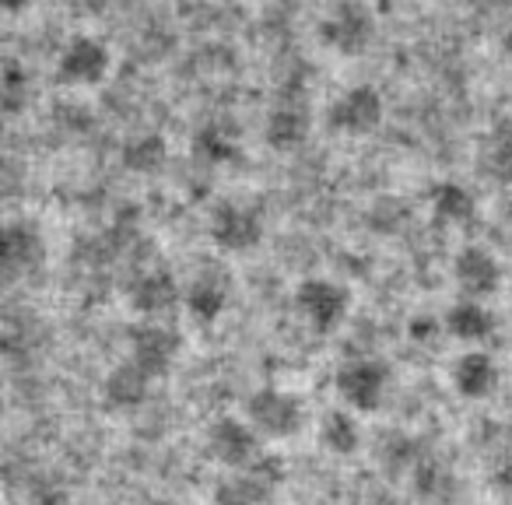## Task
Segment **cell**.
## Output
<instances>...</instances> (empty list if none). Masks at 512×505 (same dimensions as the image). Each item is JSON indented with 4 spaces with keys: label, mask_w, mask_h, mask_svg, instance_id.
I'll use <instances>...</instances> for the list:
<instances>
[{
    "label": "cell",
    "mask_w": 512,
    "mask_h": 505,
    "mask_svg": "<svg viewBox=\"0 0 512 505\" xmlns=\"http://www.w3.org/2000/svg\"><path fill=\"white\" fill-rule=\"evenodd\" d=\"M0 4H4V11H8V15H22V11L32 8V0H0Z\"/></svg>",
    "instance_id": "29"
},
{
    "label": "cell",
    "mask_w": 512,
    "mask_h": 505,
    "mask_svg": "<svg viewBox=\"0 0 512 505\" xmlns=\"http://www.w3.org/2000/svg\"><path fill=\"white\" fill-rule=\"evenodd\" d=\"M407 337H411L414 344H435L439 341V323H435L432 316H414V320L407 323Z\"/></svg>",
    "instance_id": "27"
},
{
    "label": "cell",
    "mask_w": 512,
    "mask_h": 505,
    "mask_svg": "<svg viewBox=\"0 0 512 505\" xmlns=\"http://www.w3.org/2000/svg\"><path fill=\"white\" fill-rule=\"evenodd\" d=\"M484 169L495 183H512V123L502 120L491 127L484 141Z\"/></svg>",
    "instance_id": "23"
},
{
    "label": "cell",
    "mask_w": 512,
    "mask_h": 505,
    "mask_svg": "<svg viewBox=\"0 0 512 505\" xmlns=\"http://www.w3.org/2000/svg\"><path fill=\"white\" fill-rule=\"evenodd\" d=\"M151 383H155V379H151L141 365H134L127 358V362L116 365L106 376V383H102V404H106L109 411H123V414L137 411V407L148 400Z\"/></svg>",
    "instance_id": "16"
},
{
    "label": "cell",
    "mask_w": 512,
    "mask_h": 505,
    "mask_svg": "<svg viewBox=\"0 0 512 505\" xmlns=\"http://www.w3.org/2000/svg\"><path fill=\"white\" fill-rule=\"evenodd\" d=\"M386 390H390V369L379 358H355V362H344L337 372V393L351 411H379Z\"/></svg>",
    "instance_id": "5"
},
{
    "label": "cell",
    "mask_w": 512,
    "mask_h": 505,
    "mask_svg": "<svg viewBox=\"0 0 512 505\" xmlns=\"http://www.w3.org/2000/svg\"><path fill=\"white\" fill-rule=\"evenodd\" d=\"M456 477L446 463L432 460V456H421V463L414 467V491L421 498H446L453 491Z\"/></svg>",
    "instance_id": "24"
},
{
    "label": "cell",
    "mask_w": 512,
    "mask_h": 505,
    "mask_svg": "<svg viewBox=\"0 0 512 505\" xmlns=\"http://www.w3.org/2000/svg\"><path fill=\"white\" fill-rule=\"evenodd\" d=\"M120 162L127 172L134 176H155V172L165 169L169 162V144L158 130H148V134H134L123 141L120 148Z\"/></svg>",
    "instance_id": "21"
},
{
    "label": "cell",
    "mask_w": 512,
    "mask_h": 505,
    "mask_svg": "<svg viewBox=\"0 0 512 505\" xmlns=\"http://www.w3.org/2000/svg\"><path fill=\"white\" fill-rule=\"evenodd\" d=\"M446 330L463 344H484L495 337L498 320L481 299H460L449 306L446 313Z\"/></svg>",
    "instance_id": "18"
},
{
    "label": "cell",
    "mask_w": 512,
    "mask_h": 505,
    "mask_svg": "<svg viewBox=\"0 0 512 505\" xmlns=\"http://www.w3.org/2000/svg\"><path fill=\"white\" fill-rule=\"evenodd\" d=\"M193 158L200 165H211V169H225V165H235L242 158V141L235 123L228 120H204L197 130H193Z\"/></svg>",
    "instance_id": "14"
},
{
    "label": "cell",
    "mask_w": 512,
    "mask_h": 505,
    "mask_svg": "<svg viewBox=\"0 0 512 505\" xmlns=\"http://www.w3.org/2000/svg\"><path fill=\"white\" fill-rule=\"evenodd\" d=\"M246 421L267 439H295L306 428V404L295 393L264 386L246 400Z\"/></svg>",
    "instance_id": "1"
},
{
    "label": "cell",
    "mask_w": 512,
    "mask_h": 505,
    "mask_svg": "<svg viewBox=\"0 0 512 505\" xmlns=\"http://www.w3.org/2000/svg\"><path fill=\"white\" fill-rule=\"evenodd\" d=\"M379 460H383L386 470H404V467L414 470L421 463V449L411 435L393 432V435H383V442H379Z\"/></svg>",
    "instance_id": "26"
},
{
    "label": "cell",
    "mask_w": 512,
    "mask_h": 505,
    "mask_svg": "<svg viewBox=\"0 0 512 505\" xmlns=\"http://www.w3.org/2000/svg\"><path fill=\"white\" fill-rule=\"evenodd\" d=\"M309 137V113L302 102H281L267 113L264 141L274 151H295Z\"/></svg>",
    "instance_id": "19"
},
{
    "label": "cell",
    "mask_w": 512,
    "mask_h": 505,
    "mask_svg": "<svg viewBox=\"0 0 512 505\" xmlns=\"http://www.w3.org/2000/svg\"><path fill=\"white\" fill-rule=\"evenodd\" d=\"M372 36H376V18L362 4H341L320 22V43L341 57H355V53L369 50Z\"/></svg>",
    "instance_id": "8"
},
{
    "label": "cell",
    "mask_w": 512,
    "mask_h": 505,
    "mask_svg": "<svg viewBox=\"0 0 512 505\" xmlns=\"http://www.w3.org/2000/svg\"><path fill=\"white\" fill-rule=\"evenodd\" d=\"M453 386L463 400H488L498 390V365L488 351H467L453 365Z\"/></svg>",
    "instance_id": "17"
},
{
    "label": "cell",
    "mask_w": 512,
    "mask_h": 505,
    "mask_svg": "<svg viewBox=\"0 0 512 505\" xmlns=\"http://www.w3.org/2000/svg\"><path fill=\"white\" fill-rule=\"evenodd\" d=\"M502 57L512 64V25H509V29H505V36H502Z\"/></svg>",
    "instance_id": "30"
},
{
    "label": "cell",
    "mask_w": 512,
    "mask_h": 505,
    "mask_svg": "<svg viewBox=\"0 0 512 505\" xmlns=\"http://www.w3.org/2000/svg\"><path fill=\"white\" fill-rule=\"evenodd\" d=\"M179 299H183V292H179V281L169 267H148L130 281V306H134V313L151 316V320L176 309Z\"/></svg>",
    "instance_id": "12"
},
{
    "label": "cell",
    "mask_w": 512,
    "mask_h": 505,
    "mask_svg": "<svg viewBox=\"0 0 512 505\" xmlns=\"http://www.w3.org/2000/svg\"><path fill=\"white\" fill-rule=\"evenodd\" d=\"M207 449L218 463L232 470H242L260 460V432L242 418H218L207 428Z\"/></svg>",
    "instance_id": "9"
},
{
    "label": "cell",
    "mask_w": 512,
    "mask_h": 505,
    "mask_svg": "<svg viewBox=\"0 0 512 505\" xmlns=\"http://www.w3.org/2000/svg\"><path fill=\"white\" fill-rule=\"evenodd\" d=\"M109 64H113V53L102 39L95 36H74L71 43L60 50V78L67 85H99L109 74Z\"/></svg>",
    "instance_id": "11"
},
{
    "label": "cell",
    "mask_w": 512,
    "mask_h": 505,
    "mask_svg": "<svg viewBox=\"0 0 512 505\" xmlns=\"http://www.w3.org/2000/svg\"><path fill=\"white\" fill-rule=\"evenodd\" d=\"M207 232H211V242L221 253H249L264 242V214L249 204L225 200L211 211Z\"/></svg>",
    "instance_id": "4"
},
{
    "label": "cell",
    "mask_w": 512,
    "mask_h": 505,
    "mask_svg": "<svg viewBox=\"0 0 512 505\" xmlns=\"http://www.w3.org/2000/svg\"><path fill=\"white\" fill-rule=\"evenodd\" d=\"M32 99V74L22 64L4 67V81H0V102L8 109V116H18Z\"/></svg>",
    "instance_id": "25"
},
{
    "label": "cell",
    "mask_w": 512,
    "mask_h": 505,
    "mask_svg": "<svg viewBox=\"0 0 512 505\" xmlns=\"http://www.w3.org/2000/svg\"><path fill=\"white\" fill-rule=\"evenodd\" d=\"M179 351H183V337H179V330L165 327V323L151 320L130 330V362L141 365L151 379L169 376Z\"/></svg>",
    "instance_id": "7"
},
{
    "label": "cell",
    "mask_w": 512,
    "mask_h": 505,
    "mask_svg": "<svg viewBox=\"0 0 512 505\" xmlns=\"http://www.w3.org/2000/svg\"><path fill=\"white\" fill-rule=\"evenodd\" d=\"M383 95L372 85H355L341 92L327 109V127L344 137H365L383 123Z\"/></svg>",
    "instance_id": "6"
},
{
    "label": "cell",
    "mask_w": 512,
    "mask_h": 505,
    "mask_svg": "<svg viewBox=\"0 0 512 505\" xmlns=\"http://www.w3.org/2000/svg\"><path fill=\"white\" fill-rule=\"evenodd\" d=\"M453 278L467 299H488V295H495L498 285H502V264H498V257L491 249L467 246V249H460V257H456Z\"/></svg>",
    "instance_id": "13"
},
{
    "label": "cell",
    "mask_w": 512,
    "mask_h": 505,
    "mask_svg": "<svg viewBox=\"0 0 512 505\" xmlns=\"http://www.w3.org/2000/svg\"><path fill=\"white\" fill-rule=\"evenodd\" d=\"M320 446L330 456H355L362 449V425L355 421V414L330 411L320 421Z\"/></svg>",
    "instance_id": "22"
},
{
    "label": "cell",
    "mask_w": 512,
    "mask_h": 505,
    "mask_svg": "<svg viewBox=\"0 0 512 505\" xmlns=\"http://www.w3.org/2000/svg\"><path fill=\"white\" fill-rule=\"evenodd\" d=\"M428 207H432V218L442 225H467L477 214V197L470 193V186L456 183V179H439L428 190Z\"/></svg>",
    "instance_id": "20"
},
{
    "label": "cell",
    "mask_w": 512,
    "mask_h": 505,
    "mask_svg": "<svg viewBox=\"0 0 512 505\" xmlns=\"http://www.w3.org/2000/svg\"><path fill=\"white\" fill-rule=\"evenodd\" d=\"M281 484H285V463L260 456L214 488V505H267Z\"/></svg>",
    "instance_id": "2"
},
{
    "label": "cell",
    "mask_w": 512,
    "mask_h": 505,
    "mask_svg": "<svg viewBox=\"0 0 512 505\" xmlns=\"http://www.w3.org/2000/svg\"><path fill=\"white\" fill-rule=\"evenodd\" d=\"M4 264L11 274H36L46 264V239L36 221H11L4 228Z\"/></svg>",
    "instance_id": "15"
},
{
    "label": "cell",
    "mask_w": 512,
    "mask_h": 505,
    "mask_svg": "<svg viewBox=\"0 0 512 505\" xmlns=\"http://www.w3.org/2000/svg\"><path fill=\"white\" fill-rule=\"evenodd\" d=\"M295 309L316 334H330L348 320L351 295L334 278H306L295 288Z\"/></svg>",
    "instance_id": "3"
},
{
    "label": "cell",
    "mask_w": 512,
    "mask_h": 505,
    "mask_svg": "<svg viewBox=\"0 0 512 505\" xmlns=\"http://www.w3.org/2000/svg\"><path fill=\"white\" fill-rule=\"evenodd\" d=\"M491 491L502 498H512V456H505L502 463H495V470H491Z\"/></svg>",
    "instance_id": "28"
},
{
    "label": "cell",
    "mask_w": 512,
    "mask_h": 505,
    "mask_svg": "<svg viewBox=\"0 0 512 505\" xmlns=\"http://www.w3.org/2000/svg\"><path fill=\"white\" fill-rule=\"evenodd\" d=\"M183 302L186 313L193 316V323L214 327L228 313V306H232V278L221 267H204L183 292Z\"/></svg>",
    "instance_id": "10"
}]
</instances>
